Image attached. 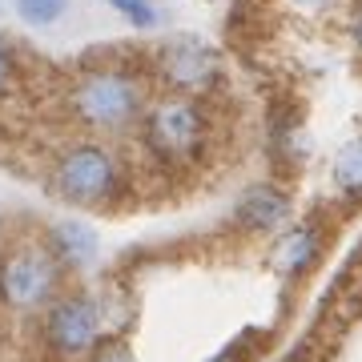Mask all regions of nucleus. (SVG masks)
<instances>
[{"label": "nucleus", "mask_w": 362, "mask_h": 362, "mask_svg": "<svg viewBox=\"0 0 362 362\" xmlns=\"http://www.w3.org/2000/svg\"><path fill=\"white\" fill-rule=\"evenodd\" d=\"M286 218H290V197L274 185H250L242 202L233 206V221L246 233H270L286 226Z\"/></svg>", "instance_id": "6e6552de"}, {"label": "nucleus", "mask_w": 362, "mask_h": 362, "mask_svg": "<svg viewBox=\"0 0 362 362\" xmlns=\"http://www.w3.org/2000/svg\"><path fill=\"white\" fill-rule=\"evenodd\" d=\"M145 149L161 165H197L209 145V113L197 97H161L141 117Z\"/></svg>", "instance_id": "f03ea898"}, {"label": "nucleus", "mask_w": 362, "mask_h": 362, "mask_svg": "<svg viewBox=\"0 0 362 362\" xmlns=\"http://www.w3.org/2000/svg\"><path fill=\"white\" fill-rule=\"evenodd\" d=\"M69 109L89 129L121 133L145 113V81L121 65L85 69L69 89Z\"/></svg>", "instance_id": "f257e3e1"}, {"label": "nucleus", "mask_w": 362, "mask_h": 362, "mask_svg": "<svg viewBox=\"0 0 362 362\" xmlns=\"http://www.w3.org/2000/svg\"><path fill=\"white\" fill-rule=\"evenodd\" d=\"M8 81H13V52L4 49V40H0V93L8 89Z\"/></svg>", "instance_id": "2eb2a0df"}, {"label": "nucleus", "mask_w": 362, "mask_h": 362, "mask_svg": "<svg viewBox=\"0 0 362 362\" xmlns=\"http://www.w3.org/2000/svg\"><path fill=\"white\" fill-rule=\"evenodd\" d=\"M105 326L101 306L85 294H69L61 302H52L49 322H45V334H49V346L57 354H85V350L97 346Z\"/></svg>", "instance_id": "423d86ee"}, {"label": "nucleus", "mask_w": 362, "mask_h": 362, "mask_svg": "<svg viewBox=\"0 0 362 362\" xmlns=\"http://www.w3.org/2000/svg\"><path fill=\"white\" fill-rule=\"evenodd\" d=\"M157 73L181 97H206L221 81V61L202 37H173L157 52Z\"/></svg>", "instance_id": "39448f33"}, {"label": "nucleus", "mask_w": 362, "mask_h": 362, "mask_svg": "<svg viewBox=\"0 0 362 362\" xmlns=\"http://www.w3.org/2000/svg\"><path fill=\"white\" fill-rule=\"evenodd\" d=\"M282 4L294 16H306V21H318V16H326L330 8H338V0H282Z\"/></svg>", "instance_id": "ddd939ff"}, {"label": "nucleus", "mask_w": 362, "mask_h": 362, "mask_svg": "<svg viewBox=\"0 0 362 362\" xmlns=\"http://www.w3.org/2000/svg\"><path fill=\"white\" fill-rule=\"evenodd\" d=\"M52 254L65 266H93V258H97V233L85 221H57L52 226Z\"/></svg>", "instance_id": "1a4fd4ad"}, {"label": "nucleus", "mask_w": 362, "mask_h": 362, "mask_svg": "<svg viewBox=\"0 0 362 362\" xmlns=\"http://www.w3.org/2000/svg\"><path fill=\"white\" fill-rule=\"evenodd\" d=\"M57 282H61V262L52 250L25 246L0 258V302L13 310H37L52 302Z\"/></svg>", "instance_id": "20e7f679"}, {"label": "nucleus", "mask_w": 362, "mask_h": 362, "mask_svg": "<svg viewBox=\"0 0 362 362\" xmlns=\"http://www.w3.org/2000/svg\"><path fill=\"white\" fill-rule=\"evenodd\" d=\"M318 254H322V230L314 221H298V226H290L274 238L266 262L278 278H298L318 262Z\"/></svg>", "instance_id": "0eeeda50"}, {"label": "nucleus", "mask_w": 362, "mask_h": 362, "mask_svg": "<svg viewBox=\"0 0 362 362\" xmlns=\"http://www.w3.org/2000/svg\"><path fill=\"white\" fill-rule=\"evenodd\" d=\"M52 194L69 206H109L121 194V161L105 145L81 141L57 157L52 165Z\"/></svg>", "instance_id": "7ed1b4c3"}, {"label": "nucleus", "mask_w": 362, "mask_h": 362, "mask_svg": "<svg viewBox=\"0 0 362 362\" xmlns=\"http://www.w3.org/2000/svg\"><path fill=\"white\" fill-rule=\"evenodd\" d=\"M89 362H133L129 346L125 342H97L89 354Z\"/></svg>", "instance_id": "4468645a"}, {"label": "nucleus", "mask_w": 362, "mask_h": 362, "mask_svg": "<svg viewBox=\"0 0 362 362\" xmlns=\"http://www.w3.org/2000/svg\"><path fill=\"white\" fill-rule=\"evenodd\" d=\"M69 0H16V13L21 21L33 28H45V25H57L61 16H65Z\"/></svg>", "instance_id": "9b49d317"}, {"label": "nucleus", "mask_w": 362, "mask_h": 362, "mask_svg": "<svg viewBox=\"0 0 362 362\" xmlns=\"http://www.w3.org/2000/svg\"><path fill=\"white\" fill-rule=\"evenodd\" d=\"M209 362H242V350H238V346H230V350H221V354H214Z\"/></svg>", "instance_id": "dca6fc26"}, {"label": "nucleus", "mask_w": 362, "mask_h": 362, "mask_svg": "<svg viewBox=\"0 0 362 362\" xmlns=\"http://www.w3.org/2000/svg\"><path fill=\"white\" fill-rule=\"evenodd\" d=\"M109 4H113L133 28H153L157 21H161V13H157L153 0H109Z\"/></svg>", "instance_id": "f8f14e48"}, {"label": "nucleus", "mask_w": 362, "mask_h": 362, "mask_svg": "<svg viewBox=\"0 0 362 362\" xmlns=\"http://www.w3.org/2000/svg\"><path fill=\"white\" fill-rule=\"evenodd\" d=\"M330 185H334V194H342L346 202H362V133L350 137V141L334 153Z\"/></svg>", "instance_id": "9d476101"}]
</instances>
